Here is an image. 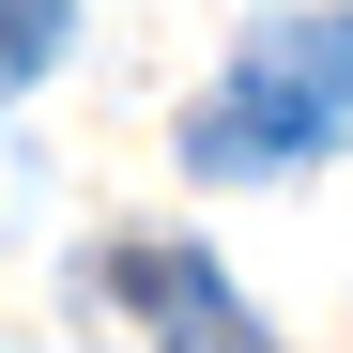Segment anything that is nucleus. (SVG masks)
I'll return each mask as SVG.
<instances>
[{
    "mask_svg": "<svg viewBox=\"0 0 353 353\" xmlns=\"http://www.w3.org/2000/svg\"><path fill=\"white\" fill-rule=\"evenodd\" d=\"M323 123H338V77L307 62V46H261V62L185 123V154L200 169H292V154H323Z\"/></svg>",
    "mask_w": 353,
    "mask_h": 353,
    "instance_id": "1",
    "label": "nucleus"
},
{
    "mask_svg": "<svg viewBox=\"0 0 353 353\" xmlns=\"http://www.w3.org/2000/svg\"><path fill=\"white\" fill-rule=\"evenodd\" d=\"M108 276H123V307L169 338V353H276L261 323H246V292H230L200 246H123V261H108Z\"/></svg>",
    "mask_w": 353,
    "mask_h": 353,
    "instance_id": "2",
    "label": "nucleus"
},
{
    "mask_svg": "<svg viewBox=\"0 0 353 353\" xmlns=\"http://www.w3.org/2000/svg\"><path fill=\"white\" fill-rule=\"evenodd\" d=\"M62 31H77V0H0V92H31L62 62Z\"/></svg>",
    "mask_w": 353,
    "mask_h": 353,
    "instance_id": "3",
    "label": "nucleus"
},
{
    "mask_svg": "<svg viewBox=\"0 0 353 353\" xmlns=\"http://www.w3.org/2000/svg\"><path fill=\"white\" fill-rule=\"evenodd\" d=\"M292 46H307V62H323V77L353 92V16H323V31H292Z\"/></svg>",
    "mask_w": 353,
    "mask_h": 353,
    "instance_id": "4",
    "label": "nucleus"
}]
</instances>
